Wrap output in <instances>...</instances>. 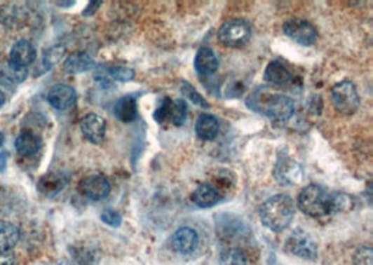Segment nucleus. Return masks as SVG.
<instances>
[{
    "label": "nucleus",
    "mask_w": 373,
    "mask_h": 265,
    "mask_svg": "<svg viewBox=\"0 0 373 265\" xmlns=\"http://www.w3.org/2000/svg\"><path fill=\"white\" fill-rule=\"evenodd\" d=\"M15 264V256L14 253L10 252H1L0 250V265H14Z\"/></svg>",
    "instance_id": "obj_31"
},
{
    "label": "nucleus",
    "mask_w": 373,
    "mask_h": 265,
    "mask_svg": "<svg viewBox=\"0 0 373 265\" xmlns=\"http://www.w3.org/2000/svg\"><path fill=\"white\" fill-rule=\"evenodd\" d=\"M250 35L252 27L242 18H233L224 22L218 31V38L226 48H242L249 42Z\"/></svg>",
    "instance_id": "obj_4"
},
{
    "label": "nucleus",
    "mask_w": 373,
    "mask_h": 265,
    "mask_svg": "<svg viewBox=\"0 0 373 265\" xmlns=\"http://www.w3.org/2000/svg\"><path fill=\"white\" fill-rule=\"evenodd\" d=\"M273 175L280 184L295 186L304 180V169L301 163L288 155H281L277 159Z\"/></svg>",
    "instance_id": "obj_9"
},
{
    "label": "nucleus",
    "mask_w": 373,
    "mask_h": 265,
    "mask_svg": "<svg viewBox=\"0 0 373 265\" xmlns=\"http://www.w3.org/2000/svg\"><path fill=\"white\" fill-rule=\"evenodd\" d=\"M36 52L34 45L27 39L17 41L10 49V63L18 69H25L35 62Z\"/></svg>",
    "instance_id": "obj_14"
},
{
    "label": "nucleus",
    "mask_w": 373,
    "mask_h": 265,
    "mask_svg": "<svg viewBox=\"0 0 373 265\" xmlns=\"http://www.w3.org/2000/svg\"><path fill=\"white\" fill-rule=\"evenodd\" d=\"M292 76L290 70L278 60H273L264 70V80L273 86H285L291 81Z\"/></svg>",
    "instance_id": "obj_22"
},
{
    "label": "nucleus",
    "mask_w": 373,
    "mask_h": 265,
    "mask_svg": "<svg viewBox=\"0 0 373 265\" xmlns=\"http://www.w3.org/2000/svg\"><path fill=\"white\" fill-rule=\"evenodd\" d=\"M4 102H6V97H4V94H3V91L0 90V108L4 105Z\"/></svg>",
    "instance_id": "obj_34"
},
{
    "label": "nucleus",
    "mask_w": 373,
    "mask_h": 265,
    "mask_svg": "<svg viewBox=\"0 0 373 265\" xmlns=\"http://www.w3.org/2000/svg\"><path fill=\"white\" fill-rule=\"evenodd\" d=\"M115 116L123 123H132L139 118L137 98L133 95H125L115 104Z\"/></svg>",
    "instance_id": "obj_17"
},
{
    "label": "nucleus",
    "mask_w": 373,
    "mask_h": 265,
    "mask_svg": "<svg viewBox=\"0 0 373 265\" xmlns=\"http://www.w3.org/2000/svg\"><path fill=\"white\" fill-rule=\"evenodd\" d=\"M247 105L259 114H263L271 121L280 123L288 122L295 112L294 101L283 94H271L262 98L255 94L247 101Z\"/></svg>",
    "instance_id": "obj_3"
},
{
    "label": "nucleus",
    "mask_w": 373,
    "mask_h": 265,
    "mask_svg": "<svg viewBox=\"0 0 373 265\" xmlns=\"http://www.w3.org/2000/svg\"><path fill=\"white\" fill-rule=\"evenodd\" d=\"M27 76H28L27 69H18V67L13 66L10 62L3 67V73H1V77L7 83H11V84L22 83L27 79Z\"/></svg>",
    "instance_id": "obj_24"
},
{
    "label": "nucleus",
    "mask_w": 373,
    "mask_h": 265,
    "mask_svg": "<svg viewBox=\"0 0 373 265\" xmlns=\"http://www.w3.org/2000/svg\"><path fill=\"white\" fill-rule=\"evenodd\" d=\"M187 118V105L184 100H171L165 97L161 105L154 114V119L158 123H171L174 126H182Z\"/></svg>",
    "instance_id": "obj_7"
},
{
    "label": "nucleus",
    "mask_w": 373,
    "mask_h": 265,
    "mask_svg": "<svg viewBox=\"0 0 373 265\" xmlns=\"http://www.w3.org/2000/svg\"><path fill=\"white\" fill-rule=\"evenodd\" d=\"M197 245H198V235L193 228H189V226L178 229L171 238L172 250L182 256L193 253Z\"/></svg>",
    "instance_id": "obj_13"
},
{
    "label": "nucleus",
    "mask_w": 373,
    "mask_h": 265,
    "mask_svg": "<svg viewBox=\"0 0 373 265\" xmlns=\"http://www.w3.org/2000/svg\"><path fill=\"white\" fill-rule=\"evenodd\" d=\"M332 101L334 108L343 115H354L361 105L358 91L351 81L336 84L332 90Z\"/></svg>",
    "instance_id": "obj_6"
},
{
    "label": "nucleus",
    "mask_w": 373,
    "mask_h": 265,
    "mask_svg": "<svg viewBox=\"0 0 373 265\" xmlns=\"http://www.w3.org/2000/svg\"><path fill=\"white\" fill-rule=\"evenodd\" d=\"M7 159H8V152L3 151L0 152V172H3L7 166Z\"/></svg>",
    "instance_id": "obj_33"
},
{
    "label": "nucleus",
    "mask_w": 373,
    "mask_h": 265,
    "mask_svg": "<svg viewBox=\"0 0 373 265\" xmlns=\"http://www.w3.org/2000/svg\"><path fill=\"white\" fill-rule=\"evenodd\" d=\"M63 67L70 74H81L95 67L94 59L86 52H76L65 59Z\"/></svg>",
    "instance_id": "obj_18"
},
{
    "label": "nucleus",
    "mask_w": 373,
    "mask_h": 265,
    "mask_svg": "<svg viewBox=\"0 0 373 265\" xmlns=\"http://www.w3.org/2000/svg\"><path fill=\"white\" fill-rule=\"evenodd\" d=\"M298 208L311 218H325L336 211V193L319 184H309L298 196Z\"/></svg>",
    "instance_id": "obj_2"
},
{
    "label": "nucleus",
    "mask_w": 373,
    "mask_h": 265,
    "mask_svg": "<svg viewBox=\"0 0 373 265\" xmlns=\"http://www.w3.org/2000/svg\"><path fill=\"white\" fill-rule=\"evenodd\" d=\"M57 4H59V6H72V4H74V1H67V3H63V1H57Z\"/></svg>",
    "instance_id": "obj_35"
},
{
    "label": "nucleus",
    "mask_w": 373,
    "mask_h": 265,
    "mask_svg": "<svg viewBox=\"0 0 373 265\" xmlns=\"http://www.w3.org/2000/svg\"><path fill=\"white\" fill-rule=\"evenodd\" d=\"M20 240V231L11 222L0 221V250L10 252Z\"/></svg>",
    "instance_id": "obj_23"
},
{
    "label": "nucleus",
    "mask_w": 373,
    "mask_h": 265,
    "mask_svg": "<svg viewBox=\"0 0 373 265\" xmlns=\"http://www.w3.org/2000/svg\"><path fill=\"white\" fill-rule=\"evenodd\" d=\"M67 179L60 173H46L43 175L36 184L38 191L45 197H55L57 196L66 186Z\"/></svg>",
    "instance_id": "obj_16"
},
{
    "label": "nucleus",
    "mask_w": 373,
    "mask_h": 265,
    "mask_svg": "<svg viewBox=\"0 0 373 265\" xmlns=\"http://www.w3.org/2000/svg\"><path fill=\"white\" fill-rule=\"evenodd\" d=\"M246 256L239 249H228L221 254L222 265H246Z\"/></svg>",
    "instance_id": "obj_27"
},
{
    "label": "nucleus",
    "mask_w": 373,
    "mask_h": 265,
    "mask_svg": "<svg viewBox=\"0 0 373 265\" xmlns=\"http://www.w3.org/2000/svg\"><path fill=\"white\" fill-rule=\"evenodd\" d=\"M105 70H107V74L111 80L128 83V81H132L135 79V72L129 67H125V66H111V67L105 66Z\"/></svg>",
    "instance_id": "obj_25"
},
{
    "label": "nucleus",
    "mask_w": 373,
    "mask_h": 265,
    "mask_svg": "<svg viewBox=\"0 0 373 265\" xmlns=\"http://www.w3.org/2000/svg\"><path fill=\"white\" fill-rule=\"evenodd\" d=\"M101 219H102V222H105L107 225H109L112 228H119L122 224V215L112 208H105L101 214Z\"/></svg>",
    "instance_id": "obj_30"
},
{
    "label": "nucleus",
    "mask_w": 373,
    "mask_h": 265,
    "mask_svg": "<svg viewBox=\"0 0 373 265\" xmlns=\"http://www.w3.org/2000/svg\"><path fill=\"white\" fill-rule=\"evenodd\" d=\"M80 129L90 142L101 144L107 135V122L97 114H88L81 119Z\"/></svg>",
    "instance_id": "obj_12"
},
{
    "label": "nucleus",
    "mask_w": 373,
    "mask_h": 265,
    "mask_svg": "<svg viewBox=\"0 0 373 265\" xmlns=\"http://www.w3.org/2000/svg\"><path fill=\"white\" fill-rule=\"evenodd\" d=\"M285 250L288 254L302 260L315 261L318 259V243L313 236L304 229H295L287 239Z\"/></svg>",
    "instance_id": "obj_5"
},
{
    "label": "nucleus",
    "mask_w": 373,
    "mask_h": 265,
    "mask_svg": "<svg viewBox=\"0 0 373 265\" xmlns=\"http://www.w3.org/2000/svg\"><path fill=\"white\" fill-rule=\"evenodd\" d=\"M354 265H373V250L368 246L358 247L354 253Z\"/></svg>",
    "instance_id": "obj_29"
},
{
    "label": "nucleus",
    "mask_w": 373,
    "mask_h": 265,
    "mask_svg": "<svg viewBox=\"0 0 373 265\" xmlns=\"http://www.w3.org/2000/svg\"><path fill=\"white\" fill-rule=\"evenodd\" d=\"M191 201L200 208H211L221 201V194L212 184L203 183L191 193Z\"/></svg>",
    "instance_id": "obj_15"
},
{
    "label": "nucleus",
    "mask_w": 373,
    "mask_h": 265,
    "mask_svg": "<svg viewBox=\"0 0 373 265\" xmlns=\"http://www.w3.org/2000/svg\"><path fill=\"white\" fill-rule=\"evenodd\" d=\"M42 147L41 137L32 132H21L15 138V149L22 156H34Z\"/></svg>",
    "instance_id": "obj_20"
},
{
    "label": "nucleus",
    "mask_w": 373,
    "mask_h": 265,
    "mask_svg": "<svg viewBox=\"0 0 373 265\" xmlns=\"http://www.w3.org/2000/svg\"><path fill=\"white\" fill-rule=\"evenodd\" d=\"M79 191L91 201H101L109 196L111 183L104 175H90L79 183Z\"/></svg>",
    "instance_id": "obj_10"
},
{
    "label": "nucleus",
    "mask_w": 373,
    "mask_h": 265,
    "mask_svg": "<svg viewBox=\"0 0 373 265\" xmlns=\"http://www.w3.org/2000/svg\"><path fill=\"white\" fill-rule=\"evenodd\" d=\"M181 93L184 94V97L189 98L194 105H198L201 108H208V102L189 84L186 81L182 83V87H181Z\"/></svg>",
    "instance_id": "obj_28"
},
{
    "label": "nucleus",
    "mask_w": 373,
    "mask_h": 265,
    "mask_svg": "<svg viewBox=\"0 0 373 265\" xmlns=\"http://www.w3.org/2000/svg\"><path fill=\"white\" fill-rule=\"evenodd\" d=\"M262 224L271 232L285 231L295 215V204L287 194H277L266 200L259 210Z\"/></svg>",
    "instance_id": "obj_1"
},
{
    "label": "nucleus",
    "mask_w": 373,
    "mask_h": 265,
    "mask_svg": "<svg viewBox=\"0 0 373 265\" xmlns=\"http://www.w3.org/2000/svg\"><path fill=\"white\" fill-rule=\"evenodd\" d=\"M3 141H4V134L0 132V147L3 145Z\"/></svg>",
    "instance_id": "obj_36"
},
{
    "label": "nucleus",
    "mask_w": 373,
    "mask_h": 265,
    "mask_svg": "<svg viewBox=\"0 0 373 265\" xmlns=\"http://www.w3.org/2000/svg\"><path fill=\"white\" fill-rule=\"evenodd\" d=\"M194 130L198 138H201L203 141H211L218 135L219 122L215 116L210 114H201L196 121Z\"/></svg>",
    "instance_id": "obj_21"
},
{
    "label": "nucleus",
    "mask_w": 373,
    "mask_h": 265,
    "mask_svg": "<svg viewBox=\"0 0 373 265\" xmlns=\"http://www.w3.org/2000/svg\"><path fill=\"white\" fill-rule=\"evenodd\" d=\"M194 69L200 76H212L218 70V59L210 48H200L194 57Z\"/></svg>",
    "instance_id": "obj_19"
},
{
    "label": "nucleus",
    "mask_w": 373,
    "mask_h": 265,
    "mask_svg": "<svg viewBox=\"0 0 373 265\" xmlns=\"http://www.w3.org/2000/svg\"><path fill=\"white\" fill-rule=\"evenodd\" d=\"M48 102L56 111H67L77 102V93L67 84H56L48 93Z\"/></svg>",
    "instance_id": "obj_11"
},
{
    "label": "nucleus",
    "mask_w": 373,
    "mask_h": 265,
    "mask_svg": "<svg viewBox=\"0 0 373 265\" xmlns=\"http://www.w3.org/2000/svg\"><path fill=\"white\" fill-rule=\"evenodd\" d=\"M65 53V48L63 46H53L50 49H48L46 52H43V57H42V66L45 70L52 69L63 56Z\"/></svg>",
    "instance_id": "obj_26"
},
{
    "label": "nucleus",
    "mask_w": 373,
    "mask_h": 265,
    "mask_svg": "<svg viewBox=\"0 0 373 265\" xmlns=\"http://www.w3.org/2000/svg\"><path fill=\"white\" fill-rule=\"evenodd\" d=\"M98 6H101V1H91V3L88 4V7L83 11V14H84V15H91V14L98 8Z\"/></svg>",
    "instance_id": "obj_32"
},
{
    "label": "nucleus",
    "mask_w": 373,
    "mask_h": 265,
    "mask_svg": "<svg viewBox=\"0 0 373 265\" xmlns=\"http://www.w3.org/2000/svg\"><path fill=\"white\" fill-rule=\"evenodd\" d=\"M284 34L302 46H312L318 39V29L313 24L301 18H291L283 25Z\"/></svg>",
    "instance_id": "obj_8"
}]
</instances>
